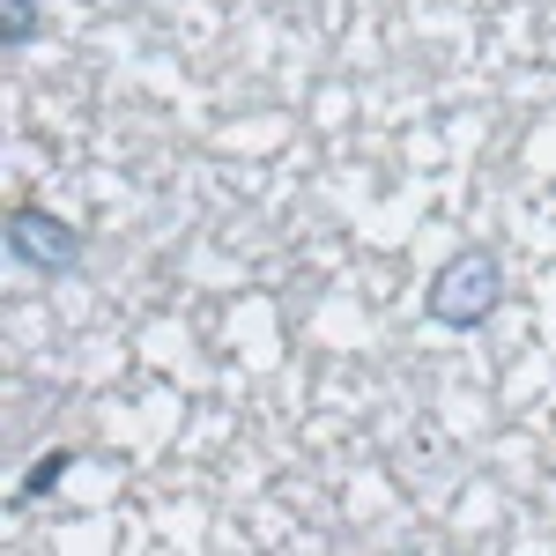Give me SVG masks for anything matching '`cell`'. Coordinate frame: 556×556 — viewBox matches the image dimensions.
Instances as JSON below:
<instances>
[{"label": "cell", "mask_w": 556, "mask_h": 556, "mask_svg": "<svg viewBox=\"0 0 556 556\" xmlns=\"http://www.w3.org/2000/svg\"><path fill=\"white\" fill-rule=\"evenodd\" d=\"M497 304H505V260L490 253V245H460L424 290V312L438 327H453V334H475Z\"/></svg>", "instance_id": "cell-1"}, {"label": "cell", "mask_w": 556, "mask_h": 556, "mask_svg": "<svg viewBox=\"0 0 556 556\" xmlns=\"http://www.w3.org/2000/svg\"><path fill=\"white\" fill-rule=\"evenodd\" d=\"M30 38H38V0H8V23H0V45H8V52H23Z\"/></svg>", "instance_id": "cell-4"}, {"label": "cell", "mask_w": 556, "mask_h": 556, "mask_svg": "<svg viewBox=\"0 0 556 556\" xmlns=\"http://www.w3.org/2000/svg\"><path fill=\"white\" fill-rule=\"evenodd\" d=\"M8 253L30 275H75L83 267V230L52 208H15L8 215Z\"/></svg>", "instance_id": "cell-2"}, {"label": "cell", "mask_w": 556, "mask_h": 556, "mask_svg": "<svg viewBox=\"0 0 556 556\" xmlns=\"http://www.w3.org/2000/svg\"><path fill=\"white\" fill-rule=\"evenodd\" d=\"M67 460H75V453H67V445H52L38 468L15 482V505H30V497H52V490H60V475H67Z\"/></svg>", "instance_id": "cell-3"}]
</instances>
